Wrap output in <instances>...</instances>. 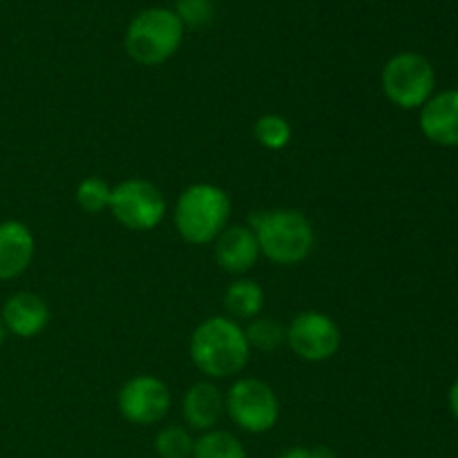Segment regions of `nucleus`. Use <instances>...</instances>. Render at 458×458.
<instances>
[{"label":"nucleus","instance_id":"nucleus-25","mask_svg":"<svg viewBox=\"0 0 458 458\" xmlns=\"http://www.w3.org/2000/svg\"><path fill=\"white\" fill-rule=\"evenodd\" d=\"M0 3H3V0H0Z\"/></svg>","mask_w":458,"mask_h":458},{"label":"nucleus","instance_id":"nucleus-17","mask_svg":"<svg viewBox=\"0 0 458 458\" xmlns=\"http://www.w3.org/2000/svg\"><path fill=\"white\" fill-rule=\"evenodd\" d=\"M255 139L267 150H282L291 141V125L280 114H264L255 121Z\"/></svg>","mask_w":458,"mask_h":458},{"label":"nucleus","instance_id":"nucleus-2","mask_svg":"<svg viewBox=\"0 0 458 458\" xmlns=\"http://www.w3.org/2000/svg\"><path fill=\"white\" fill-rule=\"evenodd\" d=\"M249 228L255 233L259 253L282 267H293L309 258L316 242L311 222L300 210H258Z\"/></svg>","mask_w":458,"mask_h":458},{"label":"nucleus","instance_id":"nucleus-14","mask_svg":"<svg viewBox=\"0 0 458 458\" xmlns=\"http://www.w3.org/2000/svg\"><path fill=\"white\" fill-rule=\"evenodd\" d=\"M226 403L222 392L210 383H197L183 396V419L197 432H208L222 419Z\"/></svg>","mask_w":458,"mask_h":458},{"label":"nucleus","instance_id":"nucleus-20","mask_svg":"<svg viewBox=\"0 0 458 458\" xmlns=\"http://www.w3.org/2000/svg\"><path fill=\"white\" fill-rule=\"evenodd\" d=\"M110 195L112 188L98 177L83 179V182L79 183V188H76V201H79V206L85 213L92 215L101 213L103 208L110 206Z\"/></svg>","mask_w":458,"mask_h":458},{"label":"nucleus","instance_id":"nucleus-5","mask_svg":"<svg viewBox=\"0 0 458 458\" xmlns=\"http://www.w3.org/2000/svg\"><path fill=\"white\" fill-rule=\"evenodd\" d=\"M380 85L389 101L401 110H420L437 89L432 61L419 52H401L389 58L380 74Z\"/></svg>","mask_w":458,"mask_h":458},{"label":"nucleus","instance_id":"nucleus-13","mask_svg":"<svg viewBox=\"0 0 458 458\" xmlns=\"http://www.w3.org/2000/svg\"><path fill=\"white\" fill-rule=\"evenodd\" d=\"M0 320L9 334L18 335V338H34L47 327L49 309L40 295L22 291L4 302Z\"/></svg>","mask_w":458,"mask_h":458},{"label":"nucleus","instance_id":"nucleus-24","mask_svg":"<svg viewBox=\"0 0 458 458\" xmlns=\"http://www.w3.org/2000/svg\"><path fill=\"white\" fill-rule=\"evenodd\" d=\"M3 340H4V327H3V320H0V347H3Z\"/></svg>","mask_w":458,"mask_h":458},{"label":"nucleus","instance_id":"nucleus-4","mask_svg":"<svg viewBox=\"0 0 458 458\" xmlns=\"http://www.w3.org/2000/svg\"><path fill=\"white\" fill-rule=\"evenodd\" d=\"M183 30L186 27L173 9H143L125 31V52L141 65H161L182 47Z\"/></svg>","mask_w":458,"mask_h":458},{"label":"nucleus","instance_id":"nucleus-19","mask_svg":"<svg viewBox=\"0 0 458 458\" xmlns=\"http://www.w3.org/2000/svg\"><path fill=\"white\" fill-rule=\"evenodd\" d=\"M192 447H195V441L188 429L177 428V425L161 429L155 438V450L161 458H188L192 456Z\"/></svg>","mask_w":458,"mask_h":458},{"label":"nucleus","instance_id":"nucleus-18","mask_svg":"<svg viewBox=\"0 0 458 458\" xmlns=\"http://www.w3.org/2000/svg\"><path fill=\"white\" fill-rule=\"evenodd\" d=\"M244 334L249 347L259 349V352H273L280 347L282 340H286V331L273 318H253Z\"/></svg>","mask_w":458,"mask_h":458},{"label":"nucleus","instance_id":"nucleus-11","mask_svg":"<svg viewBox=\"0 0 458 458\" xmlns=\"http://www.w3.org/2000/svg\"><path fill=\"white\" fill-rule=\"evenodd\" d=\"M258 237L246 226L224 228L215 240V259L226 273L240 276L250 271L259 259Z\"/></svg>","mask_w":458,"mask_h":458},{"label":"nucleus","instance_id":"nucleus-8","mask_svg":"<svg viewBox=\"0 0 458 458\" xmlns=\"http://www.w3.org/2000/svg\"><path fill=\"white\" fill-rule=\"evenodd\" d=\"M286 343L302 360L325 362L340 349V329L325 313L304 311L286 329Z\"/></svg>","mask_w":458,"mask_h":458},{"label":"nucleus","instance_id":"nucleus-15","mask_svg":"<svg viewBox=\"0 0 458 458\" xmlns=\"http://www.w3.org/2000/svg\"><path fill=\"white\" fill-rule=\"evenodd\" d=\"M264 304V291L253 280H237L228 286L224 295V307L237 320H253L259 316Z\"/></svg>","mask_w":458,"mask_h":458},{"label":"nucleus","instance_id":"nucleus-6","mask_svg":"<svg viewBox=\"0 0 458 458\" xmlns=\"http://www.w3.org/2000/svg\"><path fill=\"white\" fill-rule=\"evenodd\" d=\"M224 403H226V411L233 423L244 432H268L280 419V403H277L276 392L264 380H237Z\"/></svg>","mask_w":458,"mask_h":458},{"label":"nucleus","instance_id":"nucleus-12","mask_svg":"<svg viewBox=\"0 0 458 458\" xmlns=\"http://www.w3.org/2000/svg\"><path fill=\"white\" fill-rule=\"evenodd\" d=\"M36 242L22 222H0V280H16L30 268Z\"/></svg>","mask_w":458,"mask_h":458},{"label":"nucleus","instance_id":"nucleus-10","mask_svg":"<svg viewBox=\"0 0 458 458\" xmlns=\"http://www.w3.org/2000/svg\"><path fill=\"white\" fill-rule=\"evenodd\" d=\"M420 132L441 148H458V89H443L420 107Z\"/></svg>","mask_w":458,"mask_h":458},{"label":"nucleus","instance_id":"nucleus-1","mask_svg":"<svg viewBox=\"0 0 458 458\" xmlns=\"http://www.w3.org/2000/svg\"><path fill=\"white\" fill-rule=\"evenodd\" d=\"M250 347L246 334L235 320L210 318L195 329L191 340V358L197 369L210 378H228L240 374L249 362Z\"/></svg>","mask_w":458,"mask_h":458},{"label":"nucleus","instance_id":"nucleus-21","mask_svg":"<svg viewBox=\"0 0 458 458\" xmlns=\"http://www.w3.org/2000/svg\"><path fill=\"white\" fill-rule=\"evenodd\" d=\"M177 13L183 27H204L213 18V3L210 0H177Z\"/></svg>","mask_w":458,"mask_h":458},{"label":"nucleus","instance_id":"nucleus-16","mask_svg":"<svg viewBox=\"0 0 458 458\" xmlns=\"http://www.w3.org/2000/svg\"><path fill=\"white\" fill-rule=\"evenodd\" d=\"M192 458H246L244 447L228 432H206L192 447Z\"/></svg>","mask_w":458,"mask_h":458},{"label":"nucleus","instance_id":"nucleus-3","mask_svg":"<svg viewBox=\"0 0 458 458\" xmlns=\"http://www.w3.org/2000/svg\"><path fill=\"white\" fill-rule=\"evenodd\" d=\"M231 199L213 183H195L179 195L174 226L188 244H210L228 226Z\"/></svg>","mask_w":458,"mask_h":458},{"label":"nucleus","instance_id":"nucleus-7","mask_svg":"<svg viewBox=\"0 0 458 458\" xmlns=\"http://www.w3.org/2000/svg\"><path fill=\"white\" fill-rule=\"evenodd\" d=\"M116 222L130 231H152L165 215V199L159 188L146 179H128L112 188L110 206Z\"/></svg>","mask_w":458,"mask_h":458},{"label":"nucleus","instance_id":"nucleus-9","mask_svg":"<svg viewBox=\"0 0 458 458\" xmlns=\"http://www.w3.org/2000/svg\"><path fill=\"white\" fill-rule=\"evenodd\" d=\"M119 410L134 425L159 423L170 410L168 387L152 376H137L121 387Z\"/></svg>","mask_w":458,"mask_h":458},{"label":"nucleus","instance_id":"nucleus-23","mask_svg":"<svg viewBox=\"0 0 458 458\" xmlns=\"http://www.w3.org/2000/svg\"><path fill=\"white\" fill-rule=\"evenodd\" d=\"M447 401H450V411L452 416L458 420V378L454 380V385L450 387V396H447Z\"/></svg>","mask_w":458,"mask_h":458},{"label":"nucleus","instance_id":"nucleus-22","mask_svg":"<svg viewBox=\"0 0 458 458\" xmlns=\"http://www.w3.org/2000/svg\"><path fill=\"white\" fill-rule=\"evenodd\" d=\"M280 458H335V454L327 447H313V450H307V447H293V450H286Z\"/></svg>","mask_w":458,"mask_h":458}]
</instances>
